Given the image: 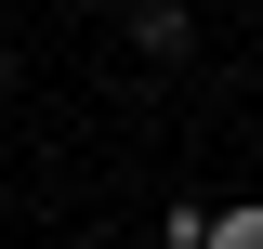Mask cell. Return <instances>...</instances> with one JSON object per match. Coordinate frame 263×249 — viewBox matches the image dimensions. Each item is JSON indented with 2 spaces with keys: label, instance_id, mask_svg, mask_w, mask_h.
<instances>
[{
  "label": "cell",
  "instance_id": "2",
  "mask_svg": "<svg viewBox=\"0 0 263 249\" xmlns=\"http://www.w3.org/2000/svg\"><path fill=\"white\" fill-rule=\"evenodd\" d=\"M211 249H263V197H237V210H211Z\"/></svg>",
  "mask_w": 263,
  "mask_h": 249
},
{
  "label": "cell",
  "instance_id": "1",
  "mask_svg": "<svg viewBox=\"0 0 263 249\" xmlns=\"http://www.w3.org/2000/svg\"><path fill=\"white\" fill-rule=\"evenodd\" d=\"M132 53H145V66H184V53H197L184 0H145V13H132Z\"/></svg>",
  "mask_w": 263,
  "mask_h": 249
},
{
  "label": "cell",
  "instance_id": "3",
  "mask_svg": "<svg viewBox=\"0 0 263 249\" xmlns=\"http://www.w3.org/2000/svg\"><path fill=\"white\" fill-rule=\"evenodd\" d=\"M158 249H211V210H197V197H184V210L158 223Z\"/></svg>",
  "mask_w": 263,
  "mask_h": 249
}]
</instances>
